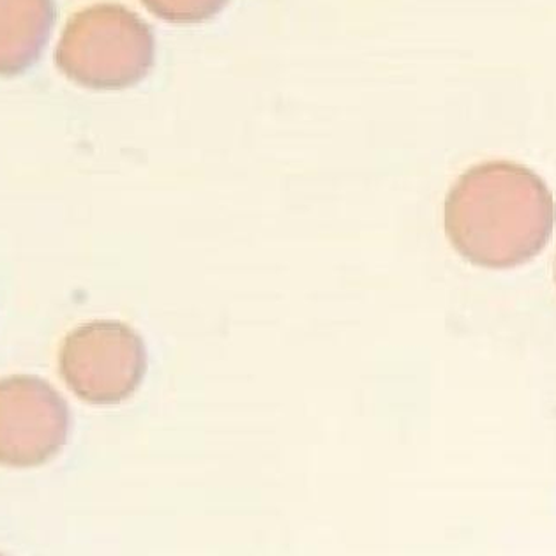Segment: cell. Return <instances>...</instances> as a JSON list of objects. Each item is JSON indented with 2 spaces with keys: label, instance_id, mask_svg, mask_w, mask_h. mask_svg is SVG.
I'll list each match as a JSON object with an SVG mask.
<instances>
[{
  "label": "cell",
  "instance_id": "obj_1",
  "mask_svg": "<svg viewBox=\"0 0 556 556\" xmlns=\"http://www.w3.org/2000/svg\"><path fill=\"white\" fill-rule=\"evenodd\" d=\"M555 202L544 180L525 166L490 161L457 179L445 200V231L471 264L505 269L547 244Z\"/></svg>",
  "mask_w": 556,
  "mask_h": 556
},
{
  "label": "cell",
  "instance_id": "obj_2",
  "mask_svg": "<svg viewBox=\"0 0 556 556\" xmlns=\"http://www.w3.org/2000/svg\"><path fill=\"white\" fill-rule=\"evenodd\" d=\"M154 55V36L140 16L124 5L96 4L70 20L55 59L78 86L121 90L149 75Z\"/></svg>",
  "mask_w": 556,
  "mask_h": 556
},
{
  "label": "cell",
  "instance_id": "obj_3",
  "mask_svg": "<svg viewBox=\"0 0 556 556\" xmlns=\"http://www.w3.org/2000/svg\"><path fill=\"white\" fill-rule=\"evenodd\" d=\"M146 343L123 321L98 320L76 327L62 341L59 371L66 386L90 405L129 400L146 378Z\"/></svg>",
  "mask_w": 556,
  "mask_h": 556
},
{
  "label": "cell",
  "instance_id": "obj_4",
  "mask_svg": "<svg viewBox=\"0 0 556 556\" xmlns=\"http://www.w3.org/2000/svg\"><path fill=\"white\" fill-rule=\"evenodd\" d=\"M72 415L64 397L43 378L30 375L0 380V465L41 467L67 442Z\"/></svg>",
  "mask_w": 556,
  "mask_h": 556
},
{
  "label": "cell",
  "instance_id": "obj_5",
  "mask_svg": "<svg viewBox=\"0 0 556 556\" xmlns=\"http://www.w3.org/2000/svg\"><path fill=\"white\" fill-rule=\"evenodd\" d=\"M55 25L53 0H0V76L27 72Z\"/></svg>",
  "mask_w": 556,
  "mask_h": 556
},
{
  "label": "cell",
  "instance_id": "obj_6",
  "mask_svg": "<svg viewBox=\"0 0 556 556\" xmlns=\"http://www.w3.org/2000/svg\"><path fill=\"white\" fill-rule=\"evenodd\" d=\"M147 10L170 24H202L223 11L228 0H142Z\"/></svg>",
  "mask_w": 556,
  "mask_h": 556
},
{
  "label": "cell",
  "instance_id": "obj_7",
  "mask_svg": "<svg viewBox=\"0 0 556 556\" xmlns=\"http://www.w3.org/2000/svg\"><path fill=\"white\" fill-rule=\"evenodd\" d=\"M0 556H4V555H0Z\"/></svg>",
  "mask_w": 556,
  "mask_h": 556
}]
</instances>
